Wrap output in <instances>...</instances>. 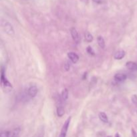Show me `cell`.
Here are the masks:
<instances>
[{
	"label": "cell",
	"instance_id": "4",
	"mask_svg": "<svg viewBox=\"0 0 137 137\" xmlns=\"http://www.w3.org/2000/svg\"><path fill=\"white\" fill-rule=\"evenodd\" d=\"M1 83L2 86H5L6 88H10L11 87V84H10V82L8 81V80L6 79L5 74H4V68H2L1 70Z\"/></svg>",
	"mask_w": 137,
	"mask_h": 137
},
{
	"label": "cell",
	"instance_id": "13",
	"mask_svg": "<svg viewBox=\"0 0 137 137\" xmlns=\"http://www.w3.org/2000/svg\"><path fill=\"white\" fill-rule=\"evenodd\" d=\"M68 96H69V92H68V90L67 88L64 89L62 92V98L64 101L66 100L68 98Z\"/></svg>",
	"mask_w": 137,
	"mask_h": 137
},
{
	"label": "cell",
	"instance_id": "19",
	"mask_svg": "<svg viewBox=\"0 0 137 137\" xmlns=\"http://www.w3.org/2000/svg\"><path fill=\"white\" fill-rule=\"evenodd\" d=\"M93 1H94L95 3H97V4H100L101 2V0H93Z\"/></svg>",
	"mask_w": 137,
	"mask_h": 137
},
{
	"label": "cell",
	"instance_id": "12",
	"mask_svg": "<svg viewBox=\"0 0 137 137\" xmlns=\"http://www.w3.org/2000/svg\"><path fill=\"white\" fill-rule=\"evenodd\" d=\"M97 41H98V44L100 48L104 49L105 48V41H104L103 37H102L101 36H98V38H97Z\"/></svg>",
	"mask_w": 137,
	"mask_h": 137
},
{
	"label": "cell",
	"instance_id": "14",
	"mask_svg": "<svg viewBox=\"0 0 137 137\" xmlns=\"http://www.w3.org/2000/svg\"><path fill=\"white\" fill-rule=\"evenodd\" d=\"M64 112H64V109L62 106L58 107V108H57V114H58V116L59 117L63 116L64 114Z\"/></svg>",
	"mask_w": 137,
	"mask_h": 137
},
{
	"label": "cell",
	"instance_id": "11",
	"mask_svg": "<svg viewBox=\"0 0 137 137\" xmlns=\"http://www.w3.org/2000/svg\"><path fill=\"white\" fill-rule=\"evenodd\" d=\"M98 117L102 122H104V123L108 122V118L107 115L104 112H100L98 114Z\"/></svg>",
	"mask_w": 137,
	"mask_h": 137
},
{
	"label": "cell",
	"instance_id": "17",
	"mask_svg": "<svg viewBox=\"0 0 137 137\" xmlns=\"http://www.w3.org/2000/svg\"><path fill=\"white\" fill-rule=\"evenodd\" d=\"M87 52L90 55H92V56L95 55V53H94V50H93V49L92 48V47H90V46H88V47L87 48Z\"/></svg>",
	"mask_w": 137,
	"mask_h": 137
},
{
	"label": "cell",
	"instance_id": "18",
	"mask_svg": "<svg viewBox=\"0 0 137 137\" xmlns=\"http://www.w3.org/2000/svg\"><path fill=\"white\" fill-rule=\"evenodd\" d=\"M131 99H132V103H133L136 106H137V95H133L132 98H131Z\"/></svg>",
	"mask_w": 137,
	"mask_h": 137
},
{
	"label": "cell",
	"instance_id": "8",
	"mask_svg": "<svg viewBox=\"0 0 137 137\" xmlns=\"http://www.w3.org/2000/svg\"><path fill=\"white\" fill-rule=\"evenodd\" d=\"M126 66L130 70H137V64L133 62H128L126 64Z\"/></svg>",
	"mask_w": 137,
	"mask_h": 137
},
{
	"label": "cell",
	"instance_id": "2",
	"mask_svg": "<svg viewBox=\"0 0 137 137\" xmlns=\"http://www.w3.org/2000/svg\"><path fill=\"white\" fill-rule=\"evenodd\" d=\"M20 133V128H16L10 131H3L0 134V137H18Z\"/></svg>",
	"mask_w": 137,
	"mask_h": 137
},
{
	"label": "cell",
	"instance_id": "20",
	"mask_svg": "<svg viewBox=\"0 0 137 137\" xmlns=\"http://www.w3.org/2000/svg\"><path fill=\"white\" fill-rule=\"evenodd\" d=\"M115 137H120V136H119V134L118 133L116 134V136H115Z\"/></svg>",
	"mask_w": 137,
	"mask_h": 137
},
{
	"label": "cell",
	"instance_id": "10",
	"mask_svg": "<svg viewBox=\"0 0 137 137\" xmlns=\"http://www.w3.org/2000/svg\"><path fill=\"white\" fill-rule=\"evenodd\" d=\"M125 56V52L124 50H119L116 52L114 54V58L116 59H122Z\"/></svg>",
	"mask_w": 137,
	"mask_h": 137
},
{
	"label": "cell",
	"instance_id": "15",
	"mask_svg": "<svg viewBox=\"0 0 137 137\" xmlns=\"http://www.w3.org/2000/svg\"><path fill=\"white\" fill-rule=\"evenodd\" d=\"M85 40L87 42H91L93 41L92 35L89 32H86L85 33Z\"/></svg>",
	"mask_w": 137,
	"mask_h": 137
},
{
	"label": "cell",
	"instance_id": "7",
	"mask_svg": "<svg viewBox=\"0 0 137 137\" xmlns=\"http://www.w3.org/2000/svg\"><path fill=\"white\" fill-rule=\"evenodd\" d=\"M68 57L72 61V62L74 64L77 63L78 60H79V56L76 53H74V52H69V53H68Z\"/></svg>",
	"mask_w": 137,
	"mask_h": 137
},
{
	"label": "cell",
	"instance_id": "9",
	"mask_svg": "<svg viewBox=\"0 0 137 137\" xmlns=\"http://www.w3.org/2000/svg\"><path fill=\"white\" fill-rule=\"evenodd\" d=\"M127 78L126 74H116L114 76V79L119 82L124 81Z\"/></svg>",
	"mask_w": 137,
	"mask_h": 137
},
{
	"label": "cell",
	"instance_id": "1",
	"mask_svg": "<svg viewBox=\"0 0 137 137\" xmlns=\"http://www.w3.org/2000/svg\"><path fill=\"white\" fill-rule=\"evenodd\" d=\"M1 27H2L4 32L7 33L8 36H14L15 35V32H14L13 26L7 20L2 19L1 22Z\"/></svg>",
	"mask_w": 137,
	"mask_h": 137
},
{
	"label": "cell",
	"instance_id": "6",
	"mask_svg": "<svg viewBox=\"0 0 137 137\" xmlns=\"http://www.w3.org/2000/svg\"><path fill=\"white\" fill-rule=\"evenodd\" d=\"M70 33L73 40H74L75 42L78 43V42L80 41V37H79V34H78L77 30H76L74 27H72V28H71Z\"/></svg>",
	"mask_w": 137,
	"mask_h": 137
},
{
	"label": "cell",
	"instance_id": "5",
	"mask_svg": "<svg viewBox=\"0 0 137 137\" xmlns=\"http://www.w3.org/2000/svg\"><path fill=\"white\" fill-rule=\"evenodd\" d=\"M37 91H38V90L36 86H31L27 90V93H28V95L31 98H33L36 96Z\"/></svg>",
	"mask_w": 137,
	"mask_h": 137
},
{
	"label": "cell",
	"instance_id": "16",
	"mask_svg": "<svg viewBox=\"0 0 137 137\" xmlns=\"http://www.w3.org/2000/svg\"><path fill=\"white\" fill-rule=\"evenodd\" d=\"M33 137H44V129H40Z\"/></svg>",
	"mask_w": 137,
	"mask_h": 137
},
{
	"label": "cell",
	"instance_id": "3",
	"mask_svg": "<svg viewBox=\"0 0 137 137\" xmlns=\"http://www.w3.org/2000/svg\"><path fill=\"white\" fill-rule=\"evenodd\" d=\"M70 117L68 118V119L66 120V122H64L63 126H62V130H61V132H60V134H59V137H66L68 129V127H69V125H70Z\"/></svg>",
	"mask_w": 137,
	"mask_h": 137
}]
</instances>
